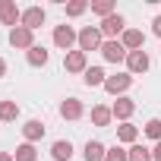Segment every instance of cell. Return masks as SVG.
<instances>
[{"label": "cell", "mask_w": 161, "mask_h": 161, "mask_svg": "<svg viewBox=\"0 0 161 161\" xmlns=\"http://www.w3.org/2000/svg\"><path fill=\"white\" fill-rule=\"evenodd\" d=\"M79 51L82 54H89V51H101V44H104V35H101V29L98 25H82L79 29Z\"/></svg>", "instance_id": "6da1fadb"}, {"label": "cell", "mask_w": 161, "mask_h": 161, "mask_svg": "<svg viewBox=\"0 0 161 161\" xmlns=\"http://www.w3.org/2000/svg\"><path fill=\"white\" fill-rule=\"evenodd\" d=\"M101 35H104V41H120V35L126 32V19L120 16V13H114V16H108V19H101Z\"/></svg>", "instance_id": "7a4b0ae2"}, {"label": "cell", "mask_w": 161, "mask_h": 161, "mask_svg": "<svg viewBox=\"0 0 161 161\" xmlns=\"http://www.w3.org/2000/svg\"><path fill=\"white\" fill-rule=\"evenodd\" d=\"M76 41H79V32H76L73 25H66V22H63V25H54V44H57L63 54H69Z\"/></svg>", "instance_id": "3957f363"}, {"label": "cell", "mask_w": 161, "mask_h": 161, "mask_svg": "<svg viewBox=\"0 0 161 161\" xmlns=\"http://www.w3.org/2000/svg\"><path fill=\"white\" fill-rule=\"evenodd\" d=\"M10 44L16 51H32L35 47V32L25 29V25H16V29H10Z\"/></svg>", "instance_id": "277c9868"}, {"label": "cell", "mask_w": 161, "mask_h": 161, "mask_svg": "<svg viewBox=\"0 0 161 161\" xmlns=\"http://www.w3.org/2000/svg\"><path fill=\"white\" fill-rule=\"evenodd\" d=\"M148 66H152V60H148L145 51H130L126 54V73L130 76H142V73H148Z\"/></svg>", "instance_id": "5b68a950"}, {"label": "cell", "mask_w": 161, "mask_h": 161, "mask_svg": "<svg viewBox=\"0 0 161 161\" xmlns=\"http://www.w3.org/2000/svg\"><path fill=\"white\" fill-rule=\"evenodd\" d=\"M133 86V76L130 73H114V76H108V82H104V92L108 95H117V98H123V92Z\"/></svg>", "instance_id": "8992f818"}, {"label": "cell", "mask_w": 161, "mask_h": 161, "mask_svg": "<svg viewBox=\"0 0 161 161\" xmlns=\"http://www.w3.org/2000/svg\"><path fill=\"white\" fill-rule=\"evenodd\" d=\"M63 69L66 73H86L89 69V54H82V51H69V54H63Z\"/></svg>", "instance_id": "52a82bcc"}, {"label": "cell", "mask_w": 161, "mask_h": 161, "mask_svg": "<svg viewBox=\"0 0 161 161\" xmlns=\"http://www.w3.org/2000/svg\"><path fill=\"white\" fill-rule=\"evenodd\" d=\"M19 19H22V10L16 7V0H0V22L10 25V29H16Z\"/></svg>", "instance_id": "ba28073f"}, {"label": "cell", "mask_w": 161, "mask_h": 161, "mask_svg": "<svg viewBox=\"0 0 161 161\" xmlns=\"http://www.w3.org/2000/svg\"><path fill=\"white\" fill-rule=\"evenodd\" d=\"M44 19H47V13H44V7H25L22 10V19H19V25H25V29H41L44 25Z\"/></svg>", "instance_id": "9c48e42d"}, {"label": "cell", "mask_w": 161, "mask_h": 161, "mask_svg": "<svg viewBox=\"0 0 161 161\" xmlns=\"http://www.w3.org/2000/svg\"><path fill=\"white\" fill-rule=\"evenodd\" d=\"M111 111H114V120H120V123H130V117L136 114V101L133 98H117L114 104H111Z\"/></svg>", "instance_id": "30bf717a"}, {"label": "cell", "mask_w": 161, "mask_h": 161, "mask_svg": "<svg viewBox=\"0 0 161 161\" xmlns=\"http://www.w3.org/2000/svg\"><path fill=\"white\" fill-rule=\"evenodd\" d=\"M120 44L126 47V54H130V51H145V35H142V29H126V32L120 35Z\"/></svg>", "instance_id": "8fae6325"}, {"label": "cell", "mask_w": 161, "mask_h": 161, "mask_svg": "<svg viewBox=\"0 0 161 161\" xmlns=\"http://www.w3.org/2000/svg\"><path fill=\"white\" fill-rule=\"evenodd\" d=\"M101 57L108 63H126V47L120 41H104L101 44Z\"/></svg>", "instance_id": "7c38bea8"}, {"label": "cell", "mask_w": 161, "mask_h": 161, "mask_svg": "<svg viewBox=\"0 0 161 161\" xmlns=\"http://www.w3.org/2000/svg\"><path fill=\"white\" fill-rule=\"evenodd\" d=\"M82 114H86V108H82L79 98H63V101H60V117H63V120H79Z\"/></svg>", "instance_id": "4fadbf2b"}, {"label": "cell", "mask_w": 161, "mask_h": 161, "mask_svg": "<svg viewBox=\"0 0 161 161\" xmlns=\"http://www.w3.org/2000/svg\"><path fill=\"white\" fill-rule=\"evenodd\" d=\"M41 136H44V123H41V120H25V123H22V139H25V142L35 145Z\"/></svg>", "instance_id": "5bb4252c"}, {"label": "cell", "mask_w": 161, "mask_h": 161, "mask_svg": "<svg viewBox=\"0 0 161 161\" xmlns=\"http://www.w3.org/2000/svg\"><path fill=\"white\" fill-rule=\"evenodd\" d=\"M92 123H95V126H111V123H114V111H111L108 104H95V108H92Z\"/></svg>", "instance_id": "9a60e30c"}, {"label": "cell", "mask_w": 161, "mask_h": 161, "mask_svg": "<svg viewBox=\"0 0 161 161\" xmlns=\"http://www.w3.org/2000/svg\"><path fill=\"white\" fill-rule=\"evenodd\" d=\"M136 139H139V126H133V123H120L117 126V142L120 145H136Z\"/></svg>", "instance_id": "2e32d148"}, {"label": "cell", "mask_w": 161, "mask_h": 161, "mask_svg": "<svg viewBox=\"0 0 161 161\" xmlns=\"http://www.w3.org/2000/svg\"><path fill=\"white\" fill-rule=\"evenodd\" d=\"M51 158H54V161H69V158H73V142H69V139H57V142L51 145Z\"/></svg>", "instance_id": "e0dca14e"}, {"label": "cell", "mask_w": 161, "mask_h": 161, "mask_svg": "<svg viewBox=\"0 0 161 161\" xmlns=\"http://www.w3.org/2000/svg\"><path fill=\"white\" fill-rule=\"evenodd\" d=\"M82 82H86L89 89H92V86H101V89H104V82H108V73H104L101 66H89V69L82 73Z\"/></svg>", "instance_id": "ac0fdd59"}, {"label": "cell", "mask_w": 161, "mask_h": 161, "mask_svg": "<svg viewBox=\"0 0 161 161\" xmlns=\"http://www.w3.org/2000/svg\"><path fill=\"white\" fill-rule=\"evenodd\" d=\"M104 155H108V145L104 142H98V139H89L86 142V161H104Z\"/></svg>", "instance_id": "d6986e66"}, {"label": "cell", "mask_w": 161, "mask_h": 161, "mask_svg": "<svg viewBox=\"0 0 161 161\" xmlns=\"http://www.w3.org/2000/svg\"><path fill=\"white\" fill-rule=\"evenodd\" d=\"M25 60H29V66H47V60H51V54L41 47V44H35L32 51H25Z\"/></svg>", "instance_id": "ffe728a7"}, {"label": "cell", "mask_w": 161, "mask_h": 161, "mask_svg": "<svg viewBox=\"0 0 161 161\" xmlns=\"http://www.w3.org/2000/svg\"><path fill=\"white\" fill-rule=\"evenodd\" d=\"M13 158H16V161H38V148H35L32 142H22V145H16Z\"/></svg>", "instance_id": "44dd1931"}, {"label": "cell", "mask_w": 161, "mask_h": 161, "mask_svg": "<svg viewBox=\"0 0 161 161\" xmlns=\"http://www.w3.org/2000/svg\"><path fill=\"white\" fill-rule=\"evenodd\" d=\"M19 117V104L16 101H0V123H13Z\"/></svg>", "instance_id": "7402d4cb"}, {"label": "cell", "mask_w": 161, "mask_h": 161, "mask_svg": "<svg viewBox=\"0 0 161 161\" xmlns=\"http://www.w3.org/2000/svg\"><path fill=\"white\" fill-rule=\"evenodd\" d=\"M126 155H130L126 161H152V148H145V145H139V142H136V145H130V148H126Z\"/></svg>", "instance_id": "603a6c76"}, {"label": "cell", "mask_w": 161, "mask_h": 161, "mask_svg": "<svg viewBox=\"0 0 161 161\" xmlns=\"http://www.w3.org/2000/svg\"><path fill=\"white\" fill-rule=\"evenodd\" d=\"M92 13L101 16V19L114 16V0H95V3H92Z\"/></svg>", "instance_id": "cb8c5ba5"}, {"label": "cell", "mask_w": 161, "mask_h": 161, "mask_svg": "<svg viewBox=\"0 0 161 161\" xmlns=\"http://www.w3.org/2000/svg\"><path fill=\"white\" fill-rule=\"evenodd\" d=\"M145 136L155 139V142H161V117H152V120L145 123Z\"/></svg>", "instance_id": "d4e9b609"}, {"label": "cell", "mask_w": 161, "mask_h": 161, "mask_svg": "<svg viewBox=\"0 0 161 161\" xmlns=\"http://www.w3.org/2000/svg\"><path fill=\"white\" fill-rule=\"evenodd\" d=\"M89 7H92V3H86V0H73V3H66V16L76 19V16H82Z\"/></svg>", "instance_id": "484cf974"}, {"label": "cell", "mask_w": 161, "mask_h": 161, "mask_svg": "<svg viewBox=\"0 0 161 161\" xmlns=\"http://www.w3.org/2000/svg\"><path fill=\"white\" fill-rule=\"evenodd\" d=\"M126 158H130V155H126V148H123L120 142H117V145H111V148H108V155H104V161H126Z\"/></svg>", "instance_id": "4316f807"}, {"label": "cell", "mask_w": 161, "mask_h": 161, "mask_svg": "<svg viewBox=\"0 0 161 161\" xmlns=\"http://www.w3.org/2000/svg\"><path fill=\"white\" fill-rule=\"evenodd\" d=\"M152 32L161 38V16H155V19H152Z\"/></svg>", "instance_id": "83f0119b"}, {"label": "cell", "mask_w": 161, "mask_h": 161, "mask_svg": "<svg viewBox=\"0 0 161 161\" xmlns=\"http://www.w3.org/2000/svg\"><path fill=\"white\" fill-rule=\"evenodd\" d=\"M152 161H161V142H155V148H152Z\"/></svg>", "instance_id": "f1b7e54d"}, {"label": "cell", "mask_w": 161, "mask_h": 161, "mask_svg": "<svg viewBox=\"0 0 161 161\" xmlns=\"http://www.w3.org/2000/svg\"><path fill=\"white\" fill-rule=\"evenodd\" d=\"M0 161H16V158H13V152H0Z\"/></svg>", "instance_id": "f546056e"}, {"label": "cell", "mask_w": 161, "mask_h": 161, "mask_svg": "<svg viewBox=\"0 0 161 161\" xmlns=\"http://www.w3.org/2000/svg\"><path fill=\"white\" fill-rule=\"evenodd\" d=\"M3 76H7V60L0 57V79H3Z\"/></svg>", "instance_id": "4dcf8cb0"}]
</instances>
